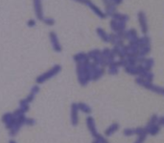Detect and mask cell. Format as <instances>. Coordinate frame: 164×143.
Returning <instances> with one entry per match:
<instances>
[{
	"mask_svg": "<svg viewBox=\"0 0 164 143\" xmlns=\"http://www.w3.org/2000/svg\"><path fill=\"white\" fill-rule=\"evenodd\" d=\"M61 65H55L54 66H52L49 70H47L46 72H44L40 75H39L36 78V83L37 85H41L43 83H45L46 81L52 79L53 77H55L56 75L61 72Z\"/></svg>",
	"mask_w": 164,
	"mask_h": 143,
	"instance_id": "obj_1",
	"label": "cell"
},
{
	"mask_svg": "<svg viewBox=\"0 0 164 143\" xmlns=\"http://www.w3.org/2000/svg\"><path fill=\"white\" fill-rule=\"evenodd\" d=\"M49 37H50V41H51L53 50L57 53L61 52L62 47H61V44L59 40V38H58V36H57V34L54 32V31H51V32L49 33Z\"/></svg>",
	"mask_w": 164,
	"mask_h": 143,
	"instance_id": "obj_2",
	"label": "cell"
},
{
	"mask_svg": "<svg viewBox=\"0 0 164 143\" xmlns=\"http://www.w3.org/2000/svg\"><path fill=\"white\" fill-rule=\"evenodd\" d=\"M70 121L72 126H77L79 123V109L77 103H72L70 108Z\"/></svg>",
	"mask_w": 164,
	"mask_h": 143,
	"instance_id": "obj_3",
	"label": "cell"
},
{
	"mask_svg": "<svg viewBox=\"0 0 164 143\" xmlns=\"http://www.w3.org/2000/svg\"><path fill=\"white\" fill-rule=\"evenodd\" d=\"M34 9L36 16L39 20L43 19V9H42V3L41 0H34Z\"/></svg>",
	"mask_w": 164,
	"mask_h": 143,
	"instance_id": "obj_4",
	"label": "cell"
},
{
	"mask_svg": "<svg viewBox=\"0 0 164 143\" xmlns=\"http://www.w3.org/2000/svg\"><path fill=\"white\" fill-rule=\"evenodd\" d=\"M85 121H86V126H87L88 131H89V132H90V134H92L93 138H95V136L98 134V133H97L96 125H95V121H94L93 117H91V116H87Z\"/></svg>",
	"mask_w": 164,
	"mask_h": 143,
	"instance_id": "obj_5",
	"label": "cell"
},
{
	"mask_svg": "<svg viewBox=\"0 0 164 143\" xmlns=\"http://www.w3.org/2000/svg\"><path fill=\"white\" fill-rule=\"evenodd\" d=\"M40 89L39 85H35L32 86V89H31V90H30V92H29V94L27 95L26 98H25V99H26V101H27L29 104H31V103L34 101V99H35L36 95L40 92Z\"/></svg>",
	"mask_w": 164,
	"mask_h": 143,
	"instance_id": "obj_6",
	"label": "cell"
},
{
	"mask_svg": "<svg viewBox=\"0 0 164 143\" xmlns=\"http://www.w3.org/2000/svg\"><path fill=\"white\" fill-rule=\"evenodd\" d=\"M73 60L75 63L77 64H85V63H87L89 58H88V56L85 53H78L76 55H74Z\"/></svg>",
	"mask_w": 164,
	"mask_h": 143,
	"instance_id": "obj_7",
	"label": "cell"
},
{
	"mask_svg": "<svg viewBox=\"0 0 164 143\" xmlns=\"http://www.w3.org/2000/svg\"><path fill=\"white\" fill-rule=\"evenodd\" d=\"M77 105H78L79 111H82V113H86V114H89L91 113V109H90V107L87 104H85L83 102H80Z\"/></svg>",
	"mask_w": 164,
	"mask_h": 143,
	"instance_id": "obj_8",
	"label": "cell"
},
{
	"mask_svg": "<svg viewBox=\"0 0 164 143\" xmlns=\"http://www.w3.org/2000/svg\"><path fill=\"white\" fill-rule=\"evenodd\" d=\"M30 104L26 101V99H21V100L19 101V109L23 111V113L26 114L28 111L30 110Z\"/></svg>",
	"mask_w": 164,
	"mask_h": 143,
	"instance_id": "obj_9",
	"label": "cell"
},
{
	"mask_svg": "<svg viewBox=\"0 0 164 143\" xmlns=\"http://www.w3.org/2000/svg\"><path fill=\"white\" fill-rule=\"evenodd\" d=\"M21 125L19 123H16V125L12 127L11 130H9V135L11 136V138H15V136L19 133V131H20V129H21Z\"/></svg>",
	"mask_w": 164,
	"mask_h": 143,
	"instance_id": "obj_10",
	"label": "cell"
},
{
	"mask_svg": "<svg viewBox=\"0 0 164 143\" xmlns=\"http://www.w3.org/2000/svg\"><path fill=\"white\" fill-rule=\"evenodd\" d=\"M12 118H14V115H12V113H5L2 117H1V121L4 124H7L9 121H11Z\"/></svg>",
	"mask_w": 164,
	"mask_h": 143,
	"instance_id": "obj_11",
	"label": "cell"
},
{
	"mask_svg": "<svg viewBox=\"0 0 164 143\" xmlns=\"http://www.w3.org/2000/svg\"><path fill=\"white\" fill-rule=\"evenodd\" d=\"M118 127H119L118 124H112L111 126H110L108 129H106V136L111 135L113 133L116 132L117 129H118Z\"/></svg>",
	"mask_w": 164,
	"mask_h": 143,
	"instance_id": "obj_12",
	"label": "cell"
},
{
	"mask_svg": "<svg viewBox=\"0 0 164 143\" xmlns=\"http://www.w3.org/2000/svg\"><path fill=\"white\" fill-rule=\"evenodd\" d=\"M42 21L46 24V25L48 26H53L54 24H55V19L52 17H46V18H43Z\"/></svg>",
	"mask_w": 164,
	"mask_h": 143,
	"instance_id": "obj_13",
	"label": "cell"
},
{
	"mask_svg": "<svg viewBox=\"0 0 164 143\" xmlns=\"http://www.w3.org/2000/svg\"><path fill=\"white\" fill-rule=\"evenodd\" d=\"M95 140H97L99 143H109V141H108V139H106L105 136H103V135H101V134H97L95 138Z\"/></svg>",
	"mask_w": 164,
	"mask_h": 143,
	"instance_id": "obj_14",
	"label": "cell"
},
{
	"mask_svg": "<svg viewBox=\"0 0 164 143\" xmlns=\"http://www.w3.org/2000/svg\"><path fill=\"white\" fill-rule=\"evenodd\" d=\"M36 125V120L34 119V118H29L27 117L26 118V121H25V126H34Z\"/></svg>",
	"mask_w": 164,
	"mask_h": 143,
	"instance_id": "obj_15",
	"label": "cell"
},
{
	"mask_svg": "<svg viewBox=\"0 0 164 143\" xmlns=\"http://www.w3.org/2000/svg\"><path fill=\"white\" fill-rule=\"evenodd\" d=\"M27 26L28 27H34V26H36V21L34 20V19H30V20H28L27 21Z\"/></svg>",
	"mask_w": 164,
	"mask_h": 143,
	"instance_id": "obj_16",
	"label": "cell"
},
{
	"mask_svg": "<svg viewBox=\"0 0 164 143\" xmlns=\"http://www.w3.org/2000/svg\"><path fill=\"white\" fill-rule=\"evenodd\" d=\"M8 143H17V142H16L15 139H12H12H10V140L8 141Z\"/></svg>",
	"mask_w": 164,
	"mask_h": 143,
	"instance_id": "obj_17",
	"label": "cell"
},
{
	"mask_svg": "<svg viewBox=\"0 0 164 143\" xmlns=\"http://www.w3.org/2000/svg\"><path fill=\"white\" fill-rule=\"evenodd\" d=\"M92 143H99V142H98L97 140H93V141H92Z\"/></svg>",
	"mask_w": 164,
	"mask_h": 143,
	"instance_id": "obj_18",
	"label": "cell"
}]
</instances>
